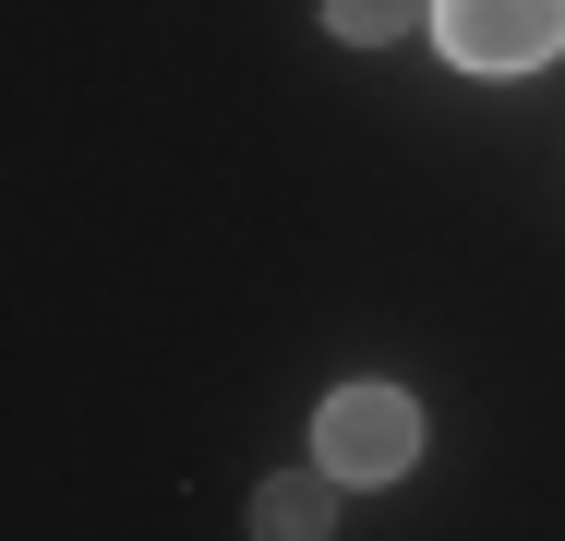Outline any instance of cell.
<instances>
[{
  "mask_svg": "<svg viewBox=\"0 0 565 541\" xmlns=\"http://www.w3.org/2000/svg\"><path fill=\"white\" fill-rule=\"evenodd\" d=\"M326 530H338V469L265 481V494H253V541H326Z\"/></svg>",
  "mask_w": 565,
  "mask_h": 541,
  "instance_id": "obj_3",
  "label": "cell"
},
{
  "mask_svg": "<svg viewBox=\"0 0 565 541\" xmlns=\"http://www.w3.org/2000/svg\"><path fill=\"white\" fill-rule=\"evenodd\" d=\"M434 0H326V24H338L349 49H385V36H409Z\"/></svg>",
  "mask_w": 565,
  "mask_h": 541,
  "instance_id": "obj_4",
  "label": "cell"
},
{
  "mask_svg": "<svg viewBox=\"0 0 565 541\" xmlns=\"http://www.w3.org/2000/svg\"><path fill=\"white\" fill-rule=\"evenodd\" d=\"M434 36L469 73H530L565 49V0H434Z\"/></svg>",
  "mask_w": 565,
  "mask_h": 541,
  "instance_id": "obj_2",
  "label": "cell"
},
{
  "mask_svg": "<svg viewBox=\"0 0 565 541\" xmlns=\"http://www.w3.org/2000/svg\"><path fill=\"white\" fill-rule=\"evenodd\" d=\"M313 457H326L338 481H397V469L422 457V410H409L397 385H338L326 422H313Z\"/></svg>",
  "mask_w": 565,
  "mask_h": 541,
  "instance_id": "obj_1",
  "label": "cell"
}]
</instances>
